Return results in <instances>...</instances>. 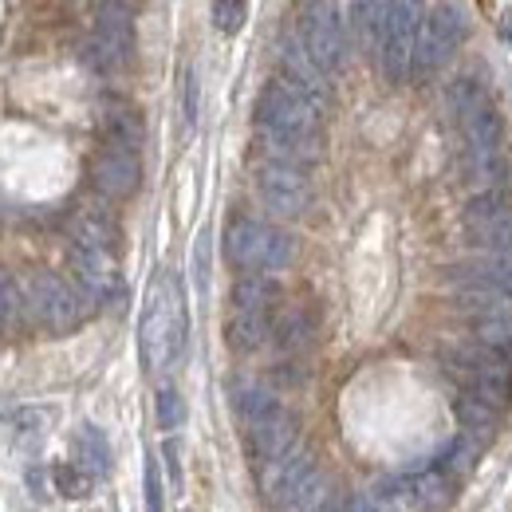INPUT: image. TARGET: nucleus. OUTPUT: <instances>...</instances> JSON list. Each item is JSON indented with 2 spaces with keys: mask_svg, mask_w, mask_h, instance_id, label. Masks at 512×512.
I'll return each mask as SVG.
<instances>
[{
  "mask_svg": "<svg viewBox=\"0 0 512 512\" xmlns=\"http://www.w3.org/2000/svg\"><path fill=\"white\" fill-rule=\"evenodd\" d=\"M186 296L174 272H158L138 323V347L146 371H170L186 351Z\"/></svg>",
  "mask_w": 512,
  "mask_h": 512,
  "instance_id": "obj_1",
  "label": "nucleus"
},
{
  "mask_svg": "<svg viewBox=\"0 0 512 512\" xmlns=\"http://www.w3.org/2000/svg\"><path fill=\"white\" fill-rule=\"evenodd\" d=\"M225 256L249 272H280L296 260V241H292V233H284L268 221L237 217L225 229Z\"/></svg>",
  "mask_w": 512,
  "mask_h": 512,
  "instance_id": "obj_2",
  "label": "nucleus"
},
{
  "mask_svg": "<svg viewBox=\"0 0 512 512\" xmlns=\"http://www.w3.org/2000/svg\"><path fill=\"white\" fill-rule=\"evenodd\" d=\"M394 512H446L453 505V477L442 465H426L414 473H398L375 485Z\"/></svg>",
  "mask_w": 512,
  "mask_h": 512,
  "instance_id": "obj_3",
  "label": "nucleus"
},
{
  "mask_svg": "<svg viewBox=\"0 0 512 512\" xmlns=\"http://www.w3.org/2000/svg\"><path fill=\"white\" fill-rule=\"evenodd\" d=\"M469 28V12L461 4H438L422 12L418 40H414V75H430L457 52L461 36Z\"/></svg>",
  "mask_w": 512,
  "mask_h": 512,
  "instance_id": "obj_4",
  "label": "nucleus"
},
{
  "mask_svg": "<svg viewBox=\"0 0 512 512\" xmlns=\"http://www.w3.org/2000/svg\"><path fill=\"white\" fill-rule=\"evenodd\" d=\"M323 111L308 95L288 87L284 79H272L256 99V127L260 130H296V134H323Z\"/></svg>",
  "mask_w": 512,
  "mask_h": 512,
  "instance_id": "obj_5",
  "label": "nucleus"
},
{
  "mask_svg": "<svg viewBox=\"0 0 512 512\" xmlns=\"http://www.w3.org/2000/svg\"><path fill=\"white\" fill-rule=\"evenodd\" d=\"M24 300H28L32 316L44 323L48 331H56V335L79 327L83 316H87L83 296L67 280H60L56 272H32L28 284H24Z\"/></svg>",
  "mask_w": 512,
  "mask_h": 512,
  "instance_id": "obj_6",
  "label": "nucleus"
},
{
  "mask_svg": "<svg viewBox=\"0 0 512 512\" xmlns=\"http://www.w3.org/2000/svg\"><path fill=\"white\" fill-rule=\"evenodd\" d=\"M453 371L469 379V394L481 398L485 406L505 410L512 402V363H505L493 351H485L481 343L453 351Z\"/></svg>",
  "mask_w": 512,
  "mask_h": 512,
  "instance_id": "obj_7",
  "label": "nucleus"
},
{
  "mask_svg": "<svg viewBox=\"0 0 512 512\" xmlns=\"http://www.w3.org/2000/svg\"><path fill=\"white\" fill-rule=\"evenodd\" d=\"M343 8L339 4H308L304 8V52L312 56V64L320 67L323 75L339 71L347 64V20H339Z\"/></svg>",
  "mask_w": 512,
  "mask_h": 512,
  "instance_id": "obj_8",
  "label": "nucleus"
},
{
  "mask_svg": "<svg viewBox=\"0 0 512 512\" xmlns=\"http://www.w3.org/2000/svg\"><path fill=\"white\" fill-rule=\"evenodd\" d=\"M465 233L481 253L512 256V197L489 190L465 205Z\"/></svg>",
  "mask_w": 512,
  "mask_h": 512,
  "instance_id": "obj_9",
  "label": "nucleus"
},
{
  "mask_svg": "<svg viewBox=\"0 0 512 512\" xmlns=\"http://www.w3.org/2000/svg\"><path fill=\"white\" fill-rule=\"evenodd\" d=\"M134 52V20L127 4H103L95 16V36L87 44V60L95 71H119Z\"/></svg>",
  "mask_w": 512,
  "mask_h": 512,
  "instance_id": "obj_10",
  "label": "nucleus"
},
{
  "mask_svg": "<svg viewBox=\"0 0 512 512\" xmlns=\"http://www.w3.org/2000/svg\"><path fill=\"white\" fill-rule=\"evenodd\" d=\"M418 24H422V8L402 0V4H390V16H386V32L383 44H379V60L390 83H402L414 75V40H418Z\"/></svg>",
  "mask_w": 512,
  "mask_h": 512,
  "instance_id": "obj_11",
  "label": "nucleus"
},
{
  "mask_svg": "<svg viewBox=\"0 0 512 512\" xmlns=\"http://www.w3.org/2000/svg\"><path fill=\"white\" fill-rule=\"evenodd\" d=\"M256 197H260L264 209H272L276 217H300V213L312 205V182H308L304 170L264 162V166L256 170Z\"/></svg>",
  "mask_w": 512,
  "mask_h": 512,
  "instance_id": "obj_12",
  "label": "nucleus"
},
{
  "mask_svg": "<svg viewBox=\"0 0 512 512\" xmlns=\"http://www.w3.org/2000/svg\"><path fill=\"white\" fill-rule=\"evenodd\" d=\"M56 414L44 406H12L0 414V449L16 457H36L48 434H52Z\"/></svg>",
  "mask_w": 512,
  "mask_h": 512,
  "instance_id": "obj_13",
  "label": "nucleus"
},
{
  "mask_svg": "<svg viewBox=\"0 0 512 512\" xmlns=\"http://www.w3.org/2000/svg\"><path fill=\"white\" fill-rule=\"evenodd\" d=\"M316 469H320L316 457H312L304 446H296L292 453H284V457L260 465V469H256V481H260V493L276 505V512H284V505L300 493V485H304Z\"/></svg>",
  "mask_w": 512,
  "mask_h": 512,
  "instance_id": "obj_14",
  "label": "nucleus"
},
{
  "mask_svg": "<svg viewBox=\"0 0 512 512\" xmlns=\"http://www.w3.org/2000/svg\"><path fill=\"white\" fill-rule=\"evenodd\" d=\"M245 446H249V457L256 461V469L276 461V457H284V453H292L300 446V418L280 406L276 414H268L264 422L245 430Z\"/></svg>",
  "mask_w": 512,
  "mask_h": 512,
  "instance_id": "obj_15",
  "label": "nucleus"
},
{
  "mask_svg": "<svg viewBox=\"0 0 512 512\" xmlns=\"http://www.w3.org/2000/svg\"><path fill=\"white\" fill-rule=\"evenodd\" d=\"M91 186L103 193V197H111V201H123L130 193H138V186H142L138 154L103 146L95 154V162H91Z\"/></svg>",
  "mask_w": 512,
  "mask_h": 512,
  "instance_id": "obj_16",
  "label": "nucleus"
},
{
  "mask_svg": "<svg viewBox=\"0 0 512 512\" xmlns=\"http://www.w3.org/2000/svg\"><path fill=\"white\" fill-rule=\"evenodd\" d=\"M256 142L264 150V158L272 166H316L323 158V134H296V130H260L256 127Z\"/></svg>",
  "mask_w": 512,
  "mask_h": 512,
  "instance_id": "obj_17",
  "label": "nucleus"
},
{
  "mask_svg": "<svg viewBox=\"0 0 512 512\" xmlns=\"http://www.w3.org/2000/svg\"><path fill=\"white\" fill-rule=\"evenodd\" d=\"M71 268H75V280L83 284L87 296H95V300L123 296V280H119V268H115V256L111 253L71 245Z\"/></svg>",
  "mask_w": 512,
  "mask_h": 512,
  "instance_id": "obj_18",
  "label": "nucleus"
},
{
  "mask_svg": "<svg viewBox=\"0 0 512 512\" xmlns=\"http://www.w3.org/2000/svg\"><path fill=\"white\" fill-rule=\"evenodd\" d=\"M280 79H284L288 87H296L300 95H308L312 103H320V107L331 103L327 75L312 64V56L304 52V44H300V40H284V44H280Z\"/></svg>",
  "mask_w": 512,
  "mask_h": 512,
  "instance_id": "obj_19",
  "label": "nucleus"
},
{
  "mask_svg": "<svg viewBox=\"0 0 512 512\" xmlns=\"http://www.w3.org/2000/svg\"><path fill=\"white\" fill-rule=\"evenodd\" d=\"M449 280L453 284H485V288H497V292H509L512 296V256L497 253H481L465 264H453L449 268Z\"/></svg>",
  "mask_w": 512,
  "mask_h": 512,
  "instance_id": "obj_20",
  "label": "nucleus"
},
{
  "mask_svg": "<svg viewBox=\"0 0 512 512\" xmlns=\"http://www.w3.org/2000/svg\"><path fill=\"white\" fill-rule=\"evenodd\" d=\"M461 127H465V138H469V150L473 154H497L501 150V134H505V123L497 115V107L485 99H477L465 115H461Z\"/></svg>",
  "mask_w": 512,
  "mask_h": 512,
  "instance_id": "obj_21",
  "label": "nucleus"
},
{
  "mask_svg": "<svg viewBox=\"0 0 512 512\" xmlns=\"http://www.w3.org/2000/svg\"><path fill=\"white\" fill-rule=\"evenodd\" d=\"M103 138L111 150H127V154H138L142 138H146V127H142V115L127 107V103H107L103 107Z\"/></svg>",
  "mask_w": 512,
  "mask_h": 512,
  "instance_id": "obj_22",
  "label": "nucleus"
},
{
  "mask_svg": "<svg viewBox=\"0 0 512 512\" xmlns=\"http://www.w3.org/2000/svg\"><path fill=\"white\" fill-rule=\"evenodd\" d=\"M268 339H272L268 312H229V320H225V343H229V351L253 355Z\"/></svg>",
  "mask_w": 512,
  "mask_h": 512,
  "instance_id": "obj_23",
  "label": "nucleus"
},
{
  "mask_svg": "<svg viewBox=\"0 0 512 512\" xmlns=\"http://www.w3.org/2000/svg\"><path fill=\"white\" fill-rule=\"evenodd\" d=\"M453 414H457V422H461V434H465V438H473L477 446L493 442V438H497V430H501V410L485 406V402H481V398H473V394H461V398L453 402Z\"/></svg>",
  "mask_w": 512,
  "mask_h": 512,
  "instance_id": "obj_24",
  "label": "nucleus"
},
{
  "mask_svg": "<svg viewBox=\"0 0 512 512\" xmlns=\"http://www.w3.org/2000/svg\"><path fill=\"white\" fill-rule=\"evenodd\" d=\"M71 245H83V249H99V253L115 256L119 245V229L107 213H95V209H83L71 217Z\"/></svg>",
  "mask_w": 512,
  "mask_h": 512,
  "instance_id": "obj_25",
  "label": "nucleus"
},
{
  "mask_svg": "<svg viewBox=\"0 0 512 512\" xmlns=\"http://www.w3.org/2000/svg\"><path fill=\"white\" fill-rule=\"evenodd\" d=\"M71 449H75V465L87 469L91 477L111 473V446H107V438H103L99 426L83 422V426L75 430V438H71Z\"/></svg>",
  "mask_w": 512,
  "mask_h": 512,
  "instance_id": "obj_26",
  "label": "nucleus"
},
{
  "mask_svg": "<svg viewBox=\"0 0 512 512\" xmlns=\"http://www.w3.org/2000/svg\"><path fill=\"white\" fill-rule=\"evenodd\" d=\"M280 300V284L264 272H249L233 284V312H272Z\"/></svg>",
  "mask_w": 512,
  "mask_h": 512,
  "instance_id": "obj_27",
  "label": "nucleus"
},
{
  "mask_svg": "<svg viewBox=\"0 0 512 512\" xmlns=\"http://www.w3.org/2000/svg\"><path fill=\"white\" fill-rule=\"evenodd\" d=\"M312 335H316V320H312L304 308H292V312L280 316V323H272V339H276V347L288 351V355L304 351V347L312 343Z\"/></svg>",
  "mask_w": 512,
  "mask_h": 512,
  "instance_id": "obj_28",
  "label": "nucleus"
},
{
  "mask_svg": "<svg viewBox=\"0 0 512 512\" xmlns=\"http://www.w3.org/2000/svg\"><path fill=\"white\" fill-rule=\"evenodd\" d=\"M233 406H237V414H241L245 426H256V422H264L268 414L280 410V398H276L272 390H264V386L245 383L233 390Z\"/></svg>",
  "mask_w": 512,
  "mask_h": 512,
  "instance_id": "obj_29",
  "label": "nucleus"
},
{
  "mask_svg": "<svg viewBox=\"0 0 512 512\" xmlns=\"http://www.w3.org/2000/svg\"><path fill=\"white\" fill-rule=\"evenodd\" d=\"M477 343L493 355H501L505 363H512V312L505 316H481L477 320Z\"/></svg>",
  "mask_w": 512,
  "mask_h": 512,
  "instance_id": "obj_30",
  "label": "nucleus"
},
{
  "mask_svg": "<svg viewBox=\"0 0 512 512\" xmlns=\"http://www.w3.org/2000/svg\"><path fill=\"white\" fill-rule=\"evenodd\" d=\"M52 485H56V493L67 497V501H83V497H91L95 477L87 469H79L75 461H64V465H52Z\"/></svg>",
  "mask_w": 512,
  "mask_h": 512,
  "instance_id": "obj_31",
  "label": "nucleus"
},
{
  "mask_svg": "<svg viewBox=\"0 0 512 512\" xmlns=\"http://www.w3.org/2000/svg\"><path fill=\"white\" fill-rule=\"evenodd\" d=\"M477 457H481V446H477L473 438H465V434H461V438L446 449L442 469H446L453 481H457V477H469V473H473V465H477Z\"/></svg>",
  "mask_w": 512,
  "mask_h": 512,
  "instance_id": "obj_32",
  "label": "nucleus"
},
{
  "mask_svg": "<svg viewBox=\"0 0 512 512\" xmlns=\"http://www.w3.org/2000/svg\"><path fill=\"white\" fill-rule=\"evenodd\" d=\"M351 16H355V28L379 48L383 44V32H386V16H390V4H355L351 8Z\"/></svg>",
  "mask_w": 512,
  "mask_h": 512,
  "instance_id": "obj_33",
  "label": "nucleus"
},
{
  "mask_svg": "<svg viewBox=\"0 0 512 512\" xmlns=\"http://www.w3.org/2000/svg\"><path fill=\"white\" fill-rule=\"evenodd\" d=\"M209 16H213L217 32L233 36V32H241V28H245V20H249V8H245L241 0H217V4L209 8Z\"/></svg>",
  "mask_w": 512,
  "mask_h": 512,
  "instance_id": "obj_34",
  "label": "nucleus"
},
{
  "mask_svg": "<svg viewBox=\"0 0 512 512\" xmlns=\"http://www.w3.org/2000/svg\"><path fill=\"white\" fill-rule=\"evenodd\" d=\"M186 422V402H182V394L174 390V386H162L158 390V426L162 430H178Z\"/></svg>",
  "mask_w": 512,
  "mask_h": 512,
  "instance_id": "obj_35",
  "label": "nucleus"
},
{
  "mask_svg": "<svg viewBox=\"0 0 512 512\" xmlns=\"http://www.w3.org/2000/svg\"><path fill=\"white\" fill-rule=\"evenodd\" d=\"M16 312H20V288H16V280L0 268V331L16 320Z\"/></svg>",
  "mask_w": 512,
  "mask_h": 512,
  "instance_id": "obj_36",
  "label": "nucleus"
},
{
  "mask_svg": "<svg viewBox=\"0 0 512 512\" xmlns=\"http://www.w3.org/2000/svg\"><path fill=\"white\" fill-rule=\"evenodd\" d=\"M146 512H162V477H158V461H146Z\"/></svg>",
  "mask_w": 512,
  "mask_h": 512,
  "instance_id": "obj_37",
  "label": "nucleus"
},
{
  "mask_svg": "<svg viewBox=\"0 0 512 512\" xmlns=\"http://www.w3.org/2000/svg\"><path fill=\"white\" fill-rule=\"evenodd\" d=\"M347 512H394V509L386 505L375 489H371V493H355V497L347 501Z\"/></svg>",
  "mask_w": 512,
  "mask_h": 512,
  "instance_id": "obj_38",
  "label": "nucleus"
},
{
  "mask_svg": "<svg viewBox=\"0 0 512 512\" xmlns=\"http://www.w3.org/2000/svg\"><path fill=\"white\" fill-rule=\"evenodd\" d=\"M162 457H166V469H170V485H174V493H182V465H178L182 449H178V442H174V438L162 446Z\"/></svg>",
  "mask_w": 512,
  "mask_h": 512,
  "instance_id": "obj_39",
  "label": "nucleus"
},
{
  "mask_svg": "<svg viewBox=\"0 0 512 512\" xmlns=\"http://www.w3.org/2000/svg\"><path fill=\"white\" fill-rule=\"evenodd\" d=\"M197 123V79H193V71L186 75V130H193Z\"/></svg>",
  "mask_w": 512,
  "mask_h": 512,
  "instance_id": "obj_40",
  "label": "nucleus"
},
{
  "mask_svg": "<svg viewBox=\"0 0 512 512\" xmlns=\"http://www.w3.org/2000/svg\"><path fill=\"white\" fill-rule=\"evenodd\" d=\"M316 512H347V501H343L339 493H331V497H327V501H323Z\"/></svg>",
  "mask_w": 512,
  "mask_h": 512,
  "instance_id": "obj_41",
  "label": "nucleus"
},
{
  "mask_svg": "<svg viewBox=\"0 0 512 512\" xmlns=\"http://www.w3.org/2000/svg\"><path fill=\"white\" fill-rule=\"evenodd\" d=\"M501 40H505V44H512V12L501 20Z\"/></svg>",
  "mask_w": 512,
  "mask_h": 512,
  "instance_id": "obj_42",
  "label": "nucleus"
}]
</instances>
